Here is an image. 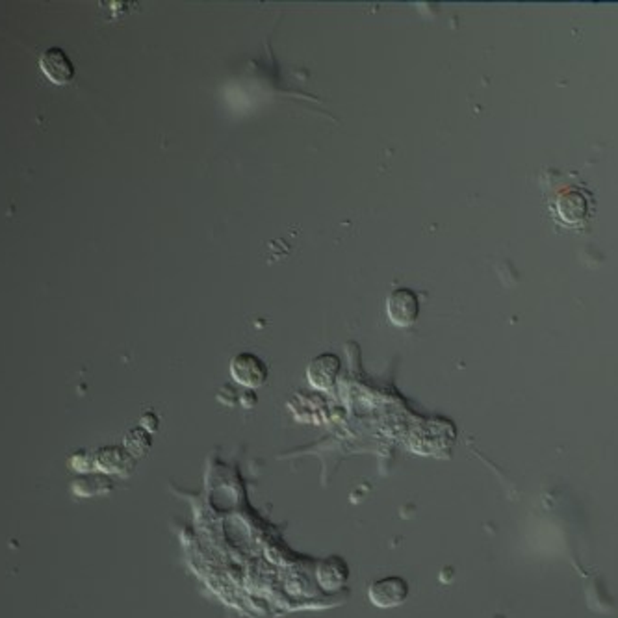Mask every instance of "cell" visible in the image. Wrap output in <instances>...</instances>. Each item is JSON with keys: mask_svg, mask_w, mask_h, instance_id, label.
Returning <instances> with one entry per match:
<instances>
[{"mask_svg": "<svg viewBox=\"0 0 618 618\" xmlns=\"http://www.w3.org/2000/svg\"><path fill=\"white\" fill-rule=\"evenodd\" d=\"M231 378L248 388H258L268 381V366L251 351H241L231 359Z\"/></svg>", "mask_w": 618, "mask_h": 618, "instance_id": "obj_1", "label": "cell"}, {"mask_svg": "<svg viewBox=\"0 0 618 618\" xmlns=\"http://www.w3.org/2000/svg\"><path fill=\"white\" fill-rule=\"evenodd\" d=\"M386 316L395 327H411L420 316V299L411 289H397L386 297Z\"/></svg>", "mask_w": 618, "mask_h": 618, "instance_id": "obj_2", "label": "cell"}, {"mask_svg": "<svg viewBox=\"0 0 618 618\" xmlns=\"http://www.w3.org/2000/svg\"><path fill=\"white\" fill-rule=\"evenodd\" d=\"M368 596L371 604L379 609L397 607L407 600L409 583L400 576H386L370 583Z\"/></svg>", "mask_w": 618, "mask_h": 618, "instance_id": "obj_3", "label": "cell"}, {"mask_svg": "<svg viewBox=\"0 0 618 618\" xmlns=\"http://www.w3.org/2000/svg\"><path fill=\"white\" fill-rule=\"evenodd\" d=\"M340 359L335 353H321L306 366V379L316 390L333 388L340 375Z\"/></svg>", "mask_w": 618, "mask_h": 618, "instance_id": "obj_4", "label": "cell"}, {"mask_svg": "<svg viewBox=\"0 0 618 618\" xmlns=\"http://www.w3.org/2000/svg\"><path fill=\"white\" fill-rule=\"evenodd\" d=\"M39 68L53 84L63 85L69 84L75 77V68L71 60L61 49H49L41 54Z\"/></svg>", "mask_w": 618, "mask_h": 618, "instance_id": "obj_5", "label": "cell"}, {"mask_svg": "<svg viewBox=\"0 0 618 618\" xmlns=\"http://www.w3.org/2000/svg\"><path fill=\"white\" fill-rule=\"evenodd\" d=\"M349 578V568L342 557H325L316 565V581L323 590H340Z\"/></svg>", "mask_w": 618, "mask_h": 618, "instance_id": "obj_6", "label": "cell"}, {"mask_svg": "<svg viewBox=\"0 0 618 618\" xmlns=\"http://www.w3.org/2000/svg\"><path fill=\"white\" fill-rule=\"evenodd\" d=\"M556 208H557V214L561 215L563 222L578 224L587 214V199L583 197L581 191L568 190L557 197Z\"/></svg>", "mask_w": 618, "mask_h": 618, "instance_id": "obj_7", "label": "cell"}]
</instances>
